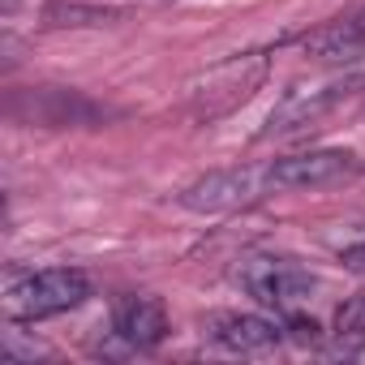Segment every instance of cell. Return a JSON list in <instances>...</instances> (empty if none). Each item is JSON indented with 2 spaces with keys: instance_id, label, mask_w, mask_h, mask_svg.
<instances>
[{
  "instance_id": "6da1fadb",
  "label": "cell",
  "mask_w": 365,
  "mask_h": 365,
  "mask_svg": "<svg viewBox=\"0 0 365 365\" xmlns=\"http://www.w3.org/2000/svg\"><path fill=\"white\" fill-rule=\"evenodd\" d=\"M86 297H91V279L78 267H35V271L5 275L0 309H5L9 322H43L78 309Z\"/></svg>"
},
{
  "instance_id": "7a4b0ae2",
  "label": "cell",
  "mask_w": 365,
  "mask_h": 365,
  "mask_svg": "<svg viewBox=\"0 0 365 365\" xmlns=\"http://www.w3.org/2000/svg\"><path fill=\"white\" fill-rule=\"evenodd\" d=\"M275 194L267 163H237V168H215L198 180H190L176 194V202L198 215H224V211H245L258 207Z\"/></svg>"
},
{
  "instance_id": "3957f363",
  "label": "cell",
  "mask_w": 365,
  "mask_h": 365,
  "mask_svg": "<svg viewBox=\"0 0 365 365\" xmlns=\"http://www.w3.org/2000/svg\"><path fill=\"white\" fill-rule=\"evenodd\" d=\"M361 86H365V73H344V78H322V82H297V86L284 91V99L271 108V116H267V125L258 129V138H284V133L314 129V125L327 120L339 103H348Z\"/></svg>"
},
{
  "instance_id": "277c9868",
  "label": "cell",
  "mask_w": 365,
  "mask_h": 365,
  "mask_svg": "<svg viewBox=\"0 0 365 365\" xmlns=\"http://www.w3.org/2000/svg\"><path fill=\"white\" fill-rule=\"evenodd\" d=\"M237 284H241L258 305L275 309L279 318L301 314V305H309V297L318 292V279H314L305 267H297V262H288V258H271V254H250V258H241Z\"/></svg>"
},
{
  "instance_id": "5b68a950",
  "label": "cell",
  "mask_w": 365,
  "mask_h": 365,
  "mask_svg": "<svg viewBox=\"0 0 365 365\" xmlns=\"http://www.w3.org/2000/svg\"><path fill=\"white\" fill-rule=\"evenodd\" d=\"M267 172H271L275 194H301V190H339V185H352V180L365 172V163L352 150L322 146V150H297V155L267 159Z\"/></svg>"
},
{
  "instance_id": "8992f818",
  "label": "cell",
  "mask_w": 365,
  "mask_h": 365,
  "mask_svg": "<svg viewBox=\"0 0 365 365\" xmlns=\"http://www.w3.org/2000/svg\"><path fill=\"white\" fill-rule=\"evenodd\" d=\"M267 78V56L250 52V56H232L224 65H215L207 78H202V91H190V103H194V116L198 120H215L224 112H232L237 103H245Z\"/></svg>"
},
{
  "instance_id": "52a82bcc",
  "label": "cell",
  "mask_w": 365,
  "mask_h": 365,
  "mask_svg": "<svg viewBox=\"0 0 365 365\" xmlns=\"http://www.w3.org/2000/svg\"><path fill=\"white\" fill-rule=\"evenodd\" d=\"M297 48L322 65H356L365 61V0L327 22H318L314 31H305L297 39Z\"/></svg>"
},
{
  "instance_id": "ba28073f",
  "label": "cell",
  "mask_w": 365,
  "mask_h": 365,
  "mask_svg": "<svg viewBox=\"0 0 365 365\" xmlns=\"http://www.w3.org/2000/svg\"><path fill=\"white\" fill-rule=\"evenodd\" d=\"M207 339L228 348V352H271L284 339V322L262 318V314H237V309H220L202 322Z\"/></svg>"
},
{
  "instance_id": "9c48e42d",
  "label": "cell",
  "mask_w": 365,
  "mask_h": 365,
  "mask_svg": "<svg viewBox=\"0 0 365 365\" xmlns=\"http://www.w3.org/2000/svg\"><path fill=\"white\" fill-rule=\"evenodd\" d=\"M112 335L129 348H155L168 335V314L155 297H120L112 305Z\"/></svg>"
},
{
  "instance_id": "30bf717a",
  "label": "cell",
  "mask_w": 365,
  "mask_h": 365,
  "mask_svg": "<svg viewBox=\"0 0 365 365\" xmlns=\"http://www.w3.org/2000/svg\"><path fill=\"white\" fill-rule=\"evenodd\" d=\"M116 14L99 9V5H65V0H52L43 9V26H99V22H112Z\"/></svg>"
},
{
  "instance_id": "8fae6325",
  "label": "cell",
  "mask_w": 365,
  "mask_h": 365,
  "mask_svg": "<svg viewBox=\"0 0 365 365\" xmlns=\"http://www.w3.org/2000/svg\"><path fill=\"white\" fill-rule=\"evenodd\" d=\"M344 262H348L352 271H361V275H365V250H348V254H344Z\"/></svg>"
}]
</instances>
